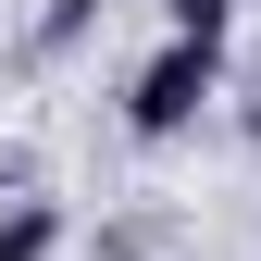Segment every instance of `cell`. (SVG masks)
<instances>
[{"label":"cell","instance_id":"3","mask_svg":"<svg viewBox=\"0 0 261 261\" xmlns=\"http://www.w3.org/2000/svg\"><path fill=\"white\" fill-rule=\"evenodd\" d=\"M162 13H174V38H224V13H237V0H162Z\"/></svg>","mask_w":261,"mask_h":261},{"label":"cell","instance_id":"2","mask_svg":"<svg viewBox=\"0 0 261 261\" xmlns=\"http://www.w3.org/2000/svg\"><path fill=\"white\" fill-rule=\"evenodd\" d=\"M50 237H62L50 212H13V224H0V261H50Z\"/></svg>","mask_w":261,"mask_h":261},{"label":"cell","instance_id":"1","mask_svg":"<svg viewBox=\"0 0 261 261\" xmlns=\"http://www.w3.org/2000/svg\"><path fill=\"white\" fill-rule=\"evenodd\" d=\"M212 87H224V38H162V62L124 87V124L137 137H187L212 112Z\"/></svg>","mask_w":261,"mask_h":261}]
</instances>
